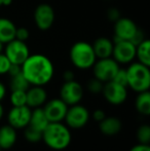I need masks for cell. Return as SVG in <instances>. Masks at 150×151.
<instances>
[{
    "mask_svg": "<svg viewBox=\"0 0 150 151\" xmlns=\"http://www.w3.org/2000/svg\"><path fill=\"white\" fill-rule=\"evenodd\" d=\"M112 58L118 64L128 65L136 59V45L130 40H114Z\"/></svg>",
    "mask_w": 150,
    "mask_h": 151,
    "instance_id": "8",
    "label": "cell"
},
{
    "mask_svg": "<svg viewBox=\"0 0 150 151\" xmlns=\"http://www.w3.org/2000/svg\"><path fill=\"white\" fill-rule=\"evenodd\" d=\"M31 108L27 105L12 106L7 113V122L16 129H23L29 125L31 117Z\"/></svg>",
    "mask_w": 150,
    "mask_h": 151,
    "instance_id": "12",
    "label": "cell"
},
{
    "mask_svg": "<svg viewBox=\"0 0 150 151\" xmlns=\"http://www.w3.org/2000/svg\"><path fill=\"white\" fill-rule=\"evenodd\" d=\"M102 93L105 100L111 105H121L128 99V88L110 80L104 83Z\"/></svg>",
    "mask_w": 150,
    "mask_h": 151,
    "instance_id": "9",
    "label": "cell"
},
{
    "mask_svg": "<svg viewBox=\"0 0 150 151\" xmlns=\"http://www.w3.org/2000/svg\"><path fill=\"white\" fill-rule=\"evenodd\" d=\"M130 151H150L149 144H141L139 143L138 145H135L131 148Z\"/></svg>",
    "mask_w": 150,
    "mask_h": 151,
    "instance_id": "35",
    "label": "cell"
},
{
    "mask_svg": "<svg viewBox=\"0 0 150 151\" xmlns=\"http://www.w3.org/2000/svg\"><path fill=\"white\" fill-rule=\"evenodd\" d=\"M18 139L17 129L9 124L0 127V149L8 150L14 146Z\"/></svg>",
    "mask_w": 150,
    "mask_h": 151,
    "instance_id": "16",
    "label": "cell"
},
{
    "mask_svg": "<svg viewBox=\"0 0 150 151\" xmlns=\"http://www.w3.org/2000/svg\"><path fill=\"white\" fill-rule=\"evenodd\" d=\"M137 139L141 144L150 143V127L148 124H142L137 131Z\"/></svg>",
    "mask_w": 150,
    "mask_h": 151,
    "instance_id": "26",
    "label": "cell"
},
{
    "mask_svg": "<svg viewBox=\"0 0 150 151\" xmlns=\"http://www.w3.org/2000/svg\"><path fill=\"white\" fill-rule=\"evenodd\" d=\"M145 34L144 32H143L141 29H139L138 32L136 33V35L134 36V38H133L132 40H131V42H133V43L135 44V45H137V44H139L141 41H143V40L145 39Z\"/></svg>",
    "mask_w": 150,
    "mask_h": 151,
    "instance_id": "32",
    "label": "cell"
},
{
    "mask_svg": "<svg viewBox=\"0 0 150 151\" xmlns=\"http://www.w3.org/2000/svg\"><path fill=\"white\" fill-rule=\"evenodd\" d=\"M113 81L116 82L118 84H121V86H124L128 88V77H126V70L123 69V68H120L117 70L116 74L113 77Z\"/></svg>",
    "mask_w": 150,
    "mask_h": 151,
    "instance_id": "28",
    "label": "cell"
},
{
    "mask_svg": "<svg viewBox=\"0 0 150 151\" xmlns=\"http://www.w3.org/2000/svg\"><path fill=\"white\" fill-rule=\"evenodd\" d=\"M12 0H2V6H9L11 5Z\"/></svg>",
    "mask_w": 150,
    "mask_h": 151,
    "instance_id": "38",
    "label": "cell"
},
{
    "mask_svg": "<svg viewBox=\"0 0 150 151\" xmlns=\"http://www.w3.org/2000/svg\"><path fill=\"white\" fill-rule=\"evenodd\" d=\"M17 26L7 18H0V41L3 44L14 39Z\"/></svg>",
    "mask_w": 150,
    "mask_h": 151,
    "instance_id": "19",
    "label": "cell"
},
{
    "mask_svg": "<svg viewBox=\"0 0 150 151\" xmlns=\"http://www.w3.org/2000/svg\"><path fill=\"white\" fill-rule=\"evenodd\" d=\"M120 17H121L120 16V12L115 7L109 8L108 12H107V18H108L109 21H111V22H113V23L116 22Z\"/></svg>",
    "mask_w": 150,
    "mask_h": 151,
    "instance_id": "31",
    "label": "cell"
},
{
    "mask_svg": "<svg viewBox=\"0 0 150 151\" xmlns=\"http://www.w3.org/2000/svg\"><path fill=\"white\" fill-rule=\"evenodd\" d=\"M83 98V88L76 80L65 81L60 88V99L68 106L79 104Z\"/></svg>",
    "mask_w": 150,
    "mask_h": 151,
    "instance_id": "10",
    "label": "cell"
},
{
    "mask_svg": "<svg viewBox=\"0 0 150 151\" xmlns=\"http://www.w3.org/2000/svg\"><path fill=\"white\" fill-rule=\"evenodd\" d=\"M6 93H7L6 86H4V83H2V82L0 81V102L3 101L4 98L6 97Z\"/></svg>",
    "mask_w": 150,
    "mask_h": 151,
    "instance_id": "37",
    "label": "cell"
},
{
    "mask_svg": "<svg viewBox=\"0 0 150 151\" xmlns=\"http://www.w3.org/2000/svg\"><path fill=\"white\" fill-rule=\"evenodd\" d=\"M137 111L144 116L150 115V93L149 91L138 93L135 102Z\"/></svg>",
    "mask_w": 150,
    "mask_h": 151,
    "instance_id": "22",
    "label": "cell"
},
{
    "mask_svg": "<svg viewBox=\"0 0 150 151\" xmlns=\"http://www.w3.org/2000/svg\"><path fill=\"white\" fill-rule=\"evenodd\" d=\"M48 123H50V121L46 117L42 107L34 108V110H32L30 121H29V127H33V129L42 133L44 131V129L47 127Z\"/></svg>",
    "mask_w": 150,
    "mask_h": 151,
    "instance_id": "20",
    "label": "cell"
},
{
    "mask_svg": "<svg viewBox=\"0 0 150 151\" xmlns=\"http://www.w3.org/2000/svg\"><path fill=\"white\" fill-rule=\"evenodd\" d=\"M90 117V111L88 110V108L79 104H75L68 107L64 120L65 124L69 129H79L88 124Z\"/></svg>",
    "mask_w": 150,
    "mask_h": 151,
    "instance_id": "6",
    "label": "cell"
},
{
    "mask_svg": "<svg viewBox=\"0 0 150 151\" xmlns=\"http://www.w3.org/2000/svg\"><path fill=\"white\" fill-rule=\"evenodd\" d=\"M42 140L48 148L61 151L70 145L72 136L70 129L62 121L50 122L42 132Z\"/></svg>",
    "mask_w": 150,
    "mask_h": 151,
    "instance_id": "2",
    "label": "cell"
},
{
    "mask_svg": "<svg viewBox=\"0 0 150 151\" xmlns=\"http://www.w3.org/2000/svg\"><path fill=\"white\" fill-rule=\"evenodd\" d=\"M95 55L97 59L110 58L113 50V40L107 37H99L93 42Z\"/></svg>",
    "mask_w": 150,
    "mask_h": 151,
    "instance_id": "17",
    "label": "cell"
},
{
    "mask_svg": "<svg viewBox=\"0 0 150 151\" xmlns=\"http://www.w3.org/2000/svg\"><path fill=\"white\" fill-rule=\"evenodd\" d=\"M3 54L7 57L10 63L20 66H22V64L30 56V50L26 42L21 41L16 38L5 43V47L3 48Z\"/></svg>",
    "mask_w": 150,
    "mask_h": 151,
    "instance_id": "7",
    "label": "cell"
},
{
    "mask_svg": "<svg viewBox=\"0 0 150 151\" xmlns=\"http://www.w3.org/2000/svg\"><path fill=\"white\" fill-rule=\"evenodd\" d=\"M9 101L12 106H24L27 105V95L26 91H11Z\"/></svg>",
    "mask_w": 150,
    "mask_h": 151,
    "instance_id": "24",
    "label": "cell"
},
{
    "mask_svg": "<svg viewBox=\"0 0 150 151\" xmlns=\"http://www.w3.org/2000/svg\"><path fill=\"white\" fill-rule=\"evenodd\" d=\"M68 107L69 106L64 101H62L60 98H57L46 101L42 106V109L50 122H60L64 120Z\"/></svg>",
    "mask_w": 150,
    "mask_h": 151,
    "instance_id": "14",
    "label": "cell"
},
{
    "mask_svg": "<svg viewBox=\"0 0 150 151\" xmlns=\"http://www.w3.org/2000/svg\"><path fill=\"white\" fill-rule=\"evenodd\" d=\"M139 28L137 24L130 18L120 17L116 22H114L113 33L114 40H132Z\"/></svg>",
    "mask_w": 150,
    "mask_h": 151,
    "instance_id": "13",
    "label": "cell"
},
{
    "mask_svg": "<svg viewBox=\"0 0 150 151\" xmlns=\"http://www.w3.org/2000/svg\"><path fill=\"white\" fill-rule=\"evenodd\" d=\"M72 65L79 70H88L97 61L93 45L88 41H77L71 46L69 52Z\"/></svg>",
    "mask_w": 150,
    "mask_h": 151,
    "instance_id": "4",
    "label": "cell"
},
{
    "mask_svg": "<svg viewBox=\"0 0 150 151\" xmlns=\"http://www.w3.org/2000/svg\"><path fill=\"white\" fill-rule=\"evenodd\" d=\"M22 73L30 86H44L52 79L55 67L50 58L42 54L30 55L22 64Z\"/></svg>",
    "mask_w": 150,
    "mask_h": 151,
    "instance_id": "1",
    "label": "cell"
},
{
    "mask_svg": "<svg viewBox=\"0 0 150 151\" xmlns=\"http://www.w3.org/2000/svg\"><path fill=\"white\" fill-rule=\"evenodd\" d=\"M3 115H4V108H3V106H2L1 102H0V120L2 119Z\"/></svg>",
    "mask_w": 150,
    "mask_h": 151,
    "instance_id": "39",
    "label": "cell"
},
{
    "mask_svg": "<svg viewBox=\"0 0 150 151\" xmlns=\"http://www.w3.org/2000/svg\"><path fill=\"white\" fill-rule=\"evenodd\" d=\"M9 88L11 91H27L30 88V83L27 81L23 73L17 74V75L10 76Z\"/></svg>",
    "mask_w": 150,
    "mask_h": 151,
    "instance_id": "23",
    "label": "cell"
},
{
    "mask_svg": "<svg viewBox=\"0 0 150 151\" xmlns=\"http://www.w3.org/2000/svg\"><path fill=\"white\" fill-rule=\"evenodd\" d=\"M3 48H4V44L0 41V52H3Z\"/></svg>",
    "mask_w": 150,
    "mask_h": 151,
    "instance_id": "40",
    "label": "cell"
},
{
    "mask_svg": "<svg viewBox=\"0 0 150 151\" xmlns=\"http://www.w3.org/2000/svg\"><path fill=\"white\" fill-rule=\"evenodd\" d=\"M24 136L25 139L27 141L31 142V143H38L39 141L42 140V133L37 129H33L31 127H25V132H24Z\"/></svg>",
    "mask_w": 150,
    "mask_h": 151,
    "instance_id": "25",
    "label": "cell"
},
{
    "mask_svg": "<svg viewBox=\"0 0 150 151\" xmlns=\"http://www.w3.org/2000/svg\"><path fill=\"white\" fill-rule=\"evenodd\" d=\"M103 86H104V83L102 81H100V80H98L97 78L94 77L88 82L86 88H88V91H90L92 93H102Z\"/></svg>",
    "mask_w": 150,
    "mask_h": 151,
    "instance_id": "27",
    "label": "cell"
},
{
    "mask_svg": "<svg viewBox=\"0 0 150 151\" xmlns=\"http://www.w3.org/2000/svg\"><path fill=\"white\" fill-rule=\"evenodd\" d=\"M128 88L136 93L149 91L150 88V70L139 62H132L126 68Z\"/></svg>",
    "mask_w": 150,
    "mask_h": 151,
    "instance_id": "3",
    "label": "cell"
},
{
    "mask_svg": "<svg viewBox=\"0 0 150 151\" xmlns=\"http://www.w3.org/2000/svg\"><path fill=\"white\" fill-rule=\"evenodd\" d=\"M0 6H2V0H0Z\"/></svg>",
    "mask_w": 150,
    "mask_h": 151,
    "instance_id": "41",
    "label": "cell"
},
{
    "mask_svg": "<svg viewBox=\"0 0 150 151\" xmlns=\"http://www.w3.org/2000/svg\"><path fill=\"white\" fill-rule=\"evenodd\" d=\"M10 65L11 63L7 59V57L3 52H0V75H5L8 73Z\"/></svg>",
    "mask_w": 150,
    "mask_h": 151,
    "instance_id": "29",
    "label": "cell"
},
{
    "mask_svg": "<svg viewBox=\"0 0 150 151\" xmlns=\"http://www.w3.org/2000/svg\"><path fill=\"white\" fill-rule=\"evenodd\" d=\"M121 121L119 118L114 117V116H109L105 117L103 120L99 122V129L101 133L106 136H115L121 131Z\"/></svg>",
    "mask_w": 150,
    "mask_h": 151,
    "instance_id": "18",
    "label": "cell"
},
{
    "mask_svg": "<svg viewBox=\"0 0 150 151\" xmlns=\"http://www.w3.org/2000/svg\"><path fill=\"white\" fill-rule=\"evenodd\" d=\"M92 68L94 77L105 83L113 79L114 75L119 69V64L112 57H110V58L97 59Z\"/></svg>",
    "mask_w": 150,
    "mask_h": 151,
    "instance_id": "5",
    "label": "cell"
},
{
    "mask_svg": "<svg viewBox=\"0 0 150 151\" xmlns=\"http://www.w3.org/2000/svg\"><path fill=\"white\" fill-rule=\"evenodd\" d=\"M22 72V68H21L20 65H16V64H11L10 65V68L8 70V75L10 76H14V75H17V74L21 73Z\"/></svg>",
    "mask_w": 150,
    "mask_h": 151,
    "instance_id": "34",
    "label": "cell"
},
{
    "mask_svg": "<svg viewBox=\"0 0 150 151\" xmlns=\"http://www.w3.org/2000/svg\"><path fill=\"white\" fill-rule=\"evenodd\" d=\"M105 117H106V114H105L104 110L102 109H96L94 111V113H93V118L96 121H98V122L103 120Z\"/></svg>",
    "mask_w": 150,
    "mask_h": 151,
    "instance_id": "33",
    "label": "cell"
},
{
    "mask_svg": "<svg viewBox=\"0 0 150 151\" xmlns=\"http://www.w3.org/2000/svg\"><path fill=\"white\" fill-rule=\"evenodd\" d=\"M63 79H64V81H70V80H74L75 79L74 72L71 71V70H66V71L63 73Z\"/></svg>",
    "mask_w": 150,
    "mask_h": 151,
    "instance_id": "36",
    "label": "cell"
},
{
    "mask_svg": "<svg viewBox=\"0 0 150 151\" xmlns=\"http://www.w3.org/2000/svg\"><path fill=\"white\" fill-rule=\"evenodd\" d=\"M56 19V14L52 5L41 3L34 10V22L39 30L46 31L52 27Z\"/></svg>",
    "mask_w": 150,
    "mask_h": 151,
    "instance_id": "11",
    "label": "cell"
},
{
    "mask_svg": "<svg viewBox=\"0 0 150 151\" xmlns=\"http://www.w3.org/2000/svg\"><path fill=\"white\" fill-rule=\"evenodd\" d=\"M136 59L139 63L150 66V40L145 38L136 45Z\"/></svg>",
    "mask_w": 150,
    "mask_h": 151,
    "instance_id": "21",
    "label": "cell"
},
{
    "mask_svg": "<svg viewBox=\"0 0 150 151\" xmlns=\"http://www.w3.org/2000/svg\"><path fill=\"white\" fill-rule=\"evenodd\" d=\"M0 151H3V150H2V149H0Z\"/></svg>",
    "mask_w": 150,
    "mask_h": 151,
    "instance_id": "42",
    "label": "cell"
},
{
    "mask_svg": "<svg viewBox=\"0 0 150 151\" xmlns=\"http://www.w3.org/2000/svg\"><path fill=\"white\" fill-rule=\"evenodd\" d=\"M29 36H30V32L27 28L25 27H17L16 30V35H14V38L18 40H21V41H25L26 42L28 40Z\"/></svg>",
    "mask_w": 150,
    "mask_h": 151,
    "instance_id": "30",
    "label": "cell"
},
{
    "mask_svg": "<svg viewBox=\"0 0 150 151\" xmlns=\"http://www.w3.org/2000/svg\"><path fill=\"white\" fill-rule=\"evenodd\" d=\"M27 95V106L30 108H39L45 104L47 101V93L43 86H30L26 91Z\"/></svg>",
    "mask_w": 150,
    "mask_h": 151,
    "instance_id": "15",
    "label": "cell"
}]
</instances>
